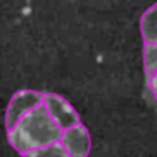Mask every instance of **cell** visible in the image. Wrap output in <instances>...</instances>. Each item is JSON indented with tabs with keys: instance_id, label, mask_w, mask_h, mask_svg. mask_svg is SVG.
<instances>
[{
	"instance_id": "52a82bcc",
	"label": "cell",
	"mask_w": 157,
	"mask_h": 157,
	"mask_svg": "<svg viewBox=\"0 0 157 157\" xmlns=\"http://www.w3.org/2000/svg\"><path fill=\"white\" fill-rule=\"evenodd\" d=\"M144 68L147 76L157 73V42H144Z\"/></svg>"
},
{
	"instance_id": "7a4b0ae2",
	"label": "cell",
	"mask_w": 157,
	"mask_h": 157,
	"mask_svg": "<svg viewBox=\"0 0 157 157\" xmlns=\"http://www.w3.org/2000/svg\"><path fill=\"white\" fill-rule=\"evenodd\" d=\"M42 98L44 93L36 90H19L17 93H14L5 112V128L10 130L27 112L41 105Z\"/></svg>"
},
{
	"instance_id": "6da1fadb",
	"label": "cell",
	"mask_w": 157,
	"mask_h": 157,
	"mask_svg": "<svg viewBox=\"0 0 157 157\" xmlns=\"http://www.w3.org/2000/svg\"><path fill=\"white\" fill-rule=\"evenodd\" d=\"M63 128L52 120L44 103L27 112L10 130H7L9 144L19 154H25L31 149L59 142Z\"/></svg>"
},
{
	"instance_id": "ba28073f",
	"label": "cell",
	"mask_w": 157,
	"mask_h": 157,
	"mask_svg": "<svg viewBox=\"0 0 157 157\" xmlns=\"http://www.w3.org/2000/svg\"><path fill=\"white\" fill-rule=\"evenodd\" d=\"M147 83H149V90L152 91L154 100L157 101V73H154V75L147 76Z\"/></svg>"
},
{
	"instance_id": "3957f363",
	"label": "cell",
	"mask_w": 157,
	"mask_h": 157,
	"mask_svg": "<svg viewBox=\"0 0 157 157\" xmlns=\"http://www.w3.org/2000/svg\"><path fill=\"white\" fill-rule=\"evenodd\" d=\"M42 103H44V106L48 108V112H49V115L52 117V120H54L63 130L81 123V118H79L78 112H76L75 106H73L64 96L58 95V93H44Z\"/></svg>"
},
{
	"instance_id": "8992f818",
	"label": "cell",
	"mask_w": 157,
	"mask_h": 157,
	"mask_svg": "<svg viewBox=\"0 0 157 157\" xmlns=\"http://www.w3.org/2000/svg\"><path fill=\"white\" fill-rule=\"evenodd\" d=\"M22 157H71V154L66 150V147L59 142H52L48 145L37 147V149H31L25 154H22Z\"/></svg>"
},
{
	"instance_id": "5b68a950",
	"label": "cell",
	"mask_w": 157,
	"mask_h": 157,
	"mask_svg": "<svg viewBox=\"0 0 157 157\" xmlns=\"http://www.w3.org/2000/svg\"><path fill=\"white\" fill-rule=\"evenodd\" d=\"M139 27L144 42H157V2L140 15Z\"/></svg>"
},
{
	"instance_id": "277c9868",
	"label": "cell",
	"mask_w": 157,
	"mask_h": 157,
	"mask_svg": "<svg viewBox=\"0 0 157 157\" xmlns=\"http://www.w3.org/2000/svg\"><path fill=\"white\" fill-rule=\"evenodd\" d=\"M61 144L71 154V157H88L91 150V137L83 123L63 130Z\"/></svg>"
}]
</instances>
